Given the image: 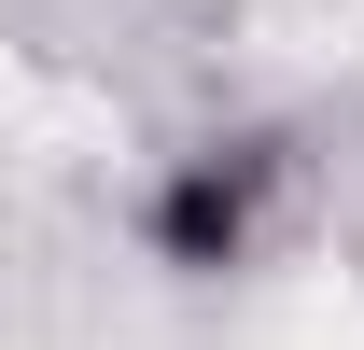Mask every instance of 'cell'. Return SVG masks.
I'll return each mask as SVG.
<instances>
[{
  "label": "cell",
  "mask_w": 364,
  "mask_h": 350,
  "mask_svg": "<svg viewBox=\"0 0 364 350\" xmlns=\"http://www.w3.org/2000/svg\"><path fill=\"white\" fill-rule=\"evenodd\" d=\"M267 350H364V295L336 280V266H309L294 295H280V322H267Z\"/></svg>",
  "instance_id": "cell-1"
}]
</instances>
